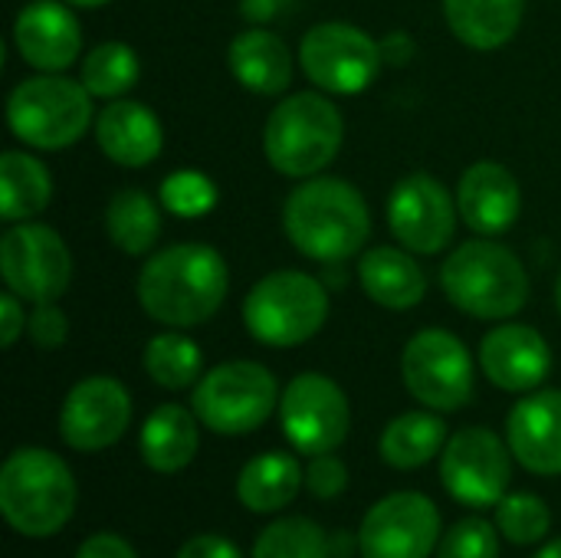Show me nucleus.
<instances>
[{
	"instance_id": "20",
	"label": "nucleus",
	"mask_w": 561,
	"mask_h": 558,
	"mask_svg": "<svg viewBox=\"0 0 561 558\" xmlns=\"http://www.w3.org/2000/svg\"><path fill=\"white\" fill-rule=\"evenodd\" d=\"M460 220L480 237L506 234L523 210V191L516 174L500 161H477L457 184Z\"/></svg>"
},
{
	"instance_id": "30",
	"label": "nucleus",
	"mask_w": 561,
	"mask_h": 558,
	"mask_svg": "<svg viewBox=\"0 0 561 558\" xmlns=\"http://www.w3.org/2000/svg\"><path fill=\"white\" fill-rule=\"evenodd\" d=\"M145 372L164 391L194 388L204 375V352L181 329L161 332L145 345Z\"/></svg>"
},
{
	"instance_id": "11",
	"label": "nucleus",
	"mask_w": 561,
	"mask_h": 558,
	"mask_svg": "<svg viewBox=\"0 0 561 558\" xmlns=\"http://www.w3.org/2000/svg\"><path fill=\"white\" fill-rule=\"evenodd\" d=\"M0 276L23 303H59L72 283V253L46 224H13L0 237Z\"/></svg>"
},
{
	"instance_id": "31",
	"label": "nucleus",
	"mask_w": 561,
	"mask_h": 558,
	"mask_svg": "<svg viewBox=\"0 0 561 558\" xmlns=\"http://www.w3.org/2000/svg\"><path fill=\"white\" fill-rule=\"evenodd\" d=\"M141 76L138 53L128 43L108 39L99 43L92 53L82 56L79 66V82L92 92V99H125Z\"/></svg>"
},
{
	"instance_id": "8",
	"label": "nucleus",
	"mask_w": 561,
	"mask_h": 558,
	"mask_svg": "<svg viewBox=\"0 0 561 558\" xmlns=\"http://www.w3.org/2000/svg\"><path fill=\"white\" fill-rule=\"evenodd\" d=\"M279 395L283 391L266 365L237 358L201 375L191 395V411L207 431L220 437H240L253 434L270 421L273 411H279Z\"/></svg>"
},
{
	"instance_id": "33",
	"label": "nucleus",
	"mask_w": 561,
	"mask_h": 558,
	"mask_svg": "<svg viewBox=\"0 0 561 558\" xmlns=\"http://www.w3.org/2000/svg\"><path fill=\"white\" fill-rule=\"evenodd\" d=\"M496 529L510 546H539L552 533V510L536 493H506L496 503Z\"/></svg>"
},
{
	"instance_id": "36",
	"label": "nucleus",
	"mask_w": 561,
	"mask_h": 558,
	"mask_svg": "<svg viewBox=\"0 0 561 558\" xmlns=\"http://www.w3.org/2000/svg\"><path fill=\"white\" fill-rule=\"evenodd\" d=\"M348 487V467L335 454H319L309 457L306 464V490L316 500H335Z\"/></svg>"
},
{
	"instance_id": "34",
	"label": "nucleus",
	"mask_w": 561,
	"mask_h": 558,
	"mask_svg": "<svg viewBox=\"0 0 561 558\" xmlns=\"http://www.w3.org/2000/svg\"><path fill=\"white\" fill-rule=\"evenodd\" d=\"M158 201L174 217H204L217 204V184L201 171H174L161 181Z\"/></svg>"
},
{
	"instance_id": "29",
	"label": "nucleus",
	"mask_w": 561,
	"mask_h": 558,
	"mask_svg": "<svg viewBox=\"0 0 561 558\" xmlns=\"http://www.w3.org/2000/svg\"><path fill=\"white\" fill-rule=\"evenodd\" d=\"M161 201H154L151 194L138 187H122L105 204V234L122 253L145 257L161 237Z\"/></svg>"
},
{
	"instance_id": "2",
	"label": "nucleus",
	"mask_w": 561,
	"mask_h": 558,
	"mask_svg": "<svg viewBox=\"0 0 561 558\" xmlns=\"http://www.w3.org/2000/svg\"><path fill=\"white\" fill-rule=\"evenodd\" d=\"M283 230L306 260L339 266L365 250L371 214L352 181L316 174L289 191L283 204Z\"/></svg>"
},
{
	"instance_id": "35",
	"label": "nucleus",
	"mask_w": 561,
	"mask_h": 558,
	"mask_svg": "<svg viewBox=\"0 0 561 558\" xmlns=\"http://www.w3.org/2000/svg\"><path fill=\"white\" fill-rule=\"evenodd\" d=\"M437 558H500V529L480 516H467L447 529Z\"/></svg>"
},
{
	"instance_id": "6",
	"label": "nucleus",
	"mask_w": 561,
	"mask_h": 558,
	"mask_svg": "<svg viewBox=\"0 0 561 558\" xmlns=\"http://www.w3.org/2000/svg\"><path fill=\"white\" fill-rule=\"evenodd\" d=\"M7 125L26 148H69L89 132V125H95L92 92L79 79H66L59 72L20 79L7 95Z\"/></svg>"
},
{
	"instance_id": "28",
	"label": "nucleus",
	"mask_w": 561,
	"mask_h": 558,
	"mask_svg": "<svg viewBox=\"0 0 561 558\" xmlns=\"http://www.w3.org/2000/svg\"><path fill=\"white\" fill-rule=\"evenodd\" d=\"M53 201L49 168L26 151L0 155V220L23 224L43 214Z\"/></svg>"
},
{
	"instance_id": "43",
	"label": "nucleus",
	"mask_w": 561,
	"mask_h": 558,
	"mask_svg": "<svg viewBox=\"0 0 561 558\" xmlns=\"http://www.w3.org/2000/svg\"><path fill=\"white\" fill-rule=\"evenodd\" d=\"M69 7H79V10H95V7H105L112 0H66Z\"/></svg>"
},
{
	"instance_id": "5",
	"label": "nucleus",
	"mask_w": 561,
	"mask_h": 558,
	"mask_svg": "<svg viewBox=\"0 0 561 558\" xmlns=\"http://www.w3.org/2000/svg\"><path fill=\"white\" fill-rule=\"evenodd\" d=\"M345 141V118L322 92L286 95L263 125V155L286 178H316Z\"/></svg>"
},
{
	"instance_id": "21",
	"label": "nucleus",
	"mask_w": 561,
	"mask_h": 558,
	"mask_svg": "<svg viewBox=\"0 0 561 558\" xmlns=\"http://www.w3.org/2000/svg\"><path fill=\"white\" fill-rule=\"evenodd\" d=\"M95 145L118 168H145L164 148L161 118L135 99H112L95 115Z\"/></svg>"
},
{
	"instance_id": "37",
	"label": "nucleus",
	"mask_w": 561,
	"mask_h": 558,
	"mask_svg": "<svg viewBox=\"0 0 561 558\" xmlns=\"http://www.w3.org/2000/svg\"><path fill=\"white\" fill-rule=\"evenodd\" d=\"M26 332H30L36 349H46V352L49 349H62L66 339H69V319H66V312L56 303H39L30 312Z\"/></svg>"
},
{
	"instance_id": "13",
	"label": "nucleus",
	"mask_w": 561,
	"mask_h": 558,
	"mask_svg": "<svg viewBox=\"0 0 561 558\" xmlns=\"http://www.w3.org/2000/svg\"><path fill=\"white\" fill-rule=\"evenodd\" d=\"M513 451L490 428H463L450 434L440 454V483L463 506H496L513 483Z\"/></svg>"
},
{
	"instance_id": "42",
	"label": "nucleus",
	"mask_w": 561,
	"mask_h": 558,
	"mask_svg": "<svg viewBox=\"0 0 561 558\" xmlns=\"http://www.w3.org/2000/svg\"><path fill=\"white\" fill-rule=\"evenodd\" d=\"M533 558H561V539H552V543H546L539 553Z\"/></svg>"
},
{
	"instance_id": "16",
	"label": "nucleus",
	"mask_w": 561,
	"mask_h": 558,
	"mask_svg": "<svg viewBox=\"0 0 561 558\" xmlns=\"http://www.w3.org/2000/svg\"><path fill=\"white\" fill-rule=\"evenodd\" d=\"M131 424V395L112 375L76 382L59 408V437L79 454L115 447Z\"/></svg>"
},
{
	"instance_id": "25",
	"label": "nucleus",
	"mask_w": 561,
	"mask_h": 558,
	"mask_svg": "<svg viewBox=\"0 0 561 558\" xmlns=\"http://www.w3.org/2000/svg\"><path fill=\"white\" fill-rule=\"evenodd\" d=\"M299 490H306V470L293 454L283 451H270L247 460L237 477V500L250 513L263 516L283 513L299 497Z\"/></svg>"
},
{
	"instance_id": "18",
	"label": "nucleus",
	"mask_w": 561,
	"mask_h": 558,
	"mask_svg": "<svg viewBox=\"0 0 561 558\" xmlns=\"http://www.w3.org/2000/svg\"><path fill=\"white\" fill-rule=\"evenodd\" d=\"M480 368L496 388L529 395L549 378L552 349L539 329L523 322H500L480 342Z\"/></svg>"
},
{
	"instance_id": "24",
	"label": "nucleus",
	"mask_w": 561,
	"mask_h": 558,
	"mask_svg": "<svg viewBox=\"0 0 561 558\" xmlns=\"http://www.w3.org/2000/svg\"><path fill=\"white\" fill-rule=\"evenodd\" d=\"M197 414L181 405H161L141 424L138 451L148 470L154 474H181L191 467L201 447Z\"/></svg>"
},
{
	"instance_id": "19",
	"label": "nucleus",
	"mask_w": 561,
	"mask_h": 558,
	"mask_svg": "<svg viewBox=\"0 0 561 558\" xmlns=\"http://www.w3.org/2000/svg\"><path fill=\"white\" fill-rule=\"evenodd\" d=\"M506 444L519 467L536 477L561 474V388L529 391L506 421Z\"/></svg>"
},
{
	"instance_id": "27",
	"label": "nucleus",
	"mask_w": 561,
	"mask_h": 558,
	"mask_svg": "<svg viewBox=\"0 0 561 558\" xmlns=\"http://www.w3.org/2000/svg\"><path fill=\"white\" fill-rule=\"evenodd\" d=\"M447 421L427 411H404L381 431L378 454L394 470H421L447 447Z\"/></svg>"
},
{
	"instance_id": "7",
	"label": "nucleus",
	"mask_w": 561,
	"mask_h": 558,
	"mask_svg": "<svg viewBox=\"0 0 561 558\" xmlns=\"http://www.w3.org/2000/svg\"><path fill=\"white\" fill-rule=\"evenodd\" d=\"M329 319V289L302 270H273L256 280L243 299L247 332L270 349H296L322 332Z\"/></svg>"
},
{
	"instance_id": "38",
	"label": "nucleus",
	"mask_w": 561,
	"mask_h": 558,
	"mask_svg": "<svg viewBox=\"0 0 561 558\" xmlns=\"http://www.w3.org/2000/svg\"><path fill=\"white\" fill-rule=\"evenodd\" d=\"M26 322H30V316L23 309V299L10 289L0 293V342H3V349L16 345V339L26 332Z\"/></svg>"
},
{
	"instance_id": "41",
	"label": "nucleus",
	"mask_w": 561,
	"mask_h": 558,
	"mask_svg": "<svg viewBox=\"0 0 561 558\" xmlns=\"http://www.w3.org/2000/svg\"><path fill=\"white\" fill-rule=\"evenodd\" d=\"M381 53H385V62L404 66L414 56V39L408 33H391L388 39H381Z\"/></svg>"
},
{
	"instance_id": "1",
	"label": "nucleus",
	"mask_w": 561,
	"mask_h": 558,
	"mask_svg": "<svg viewBox=\"0 0 561 558\" xmlns=\"http://www.w3.org/2000/svg\"><path fill=\"white\" fill-rule=\"evenodd\" d=\"M135 289L148 319L168 329H194L220 312L230 270L207 243H174L145 260Z\"/></svg>"
},
{
	"instance_id": "14",
	"label": "nucleus",
	"mask_w": 561,
	"mask_h": 558,
	"mask_svg": "<svg viewBox=\"0 0 561 558\" xmlns=\"http://www.w3.org/2000/svg\"><path fill=\"white\" fill-rule=\"evenodd\" d=\"M355 536L362 558H431L444 539L440 510L424 493H391L365 513Z\"/></svg>"
},
{
	"instance_id": "32",
	"label": "nucleus",
	"mask_w": 561,
	"mask_h": 558,
	"mask_svg": "<svg viewBox=\"0 0 561 558\" xmlns=\"http://www.w3.org/2000/svg\"><path fill=\"white\" fill-rule=\"evenodd\" d=\"M250 558H335V553L332 536L319 523L306 516H286L256 536Z\"/></svg>"
},
{
	"instance_id": "17",
	"label": "nucleus",
	"mask_w": 561,
	"mask_h": 558,
	"mask_svg": "<svg viewBox=\"0 0 561 558\" xmlns=\"http://www.w3.org/2000/svg\"><path fill=\"white\" fill-rule=\"evenodd\" d=\"M20 59L39 72H62L82 53V26L66 0H30L13 20Z\"/></svg>"
},
{
	"instance_id": "3",
	"label": "nucleus",
	"mask_w": 561,
	"mask_h": 558,
	"mask_svg": "<svg viewBox=\"0 0 561 558\" xmlns=\"http://www.w3.org/2000/svg\"><path fill=\"white\" fill-rule=\"evenodd\" d=\"M79 487L66 460L46 447H16L0 467V513L26 539L56 536L76 513Z\"/></svg>"
},
{
	"instance_id": "23",
	"label": "nucleus",
	"mask_w": 561,
	"mask_h": 558,
	"mask_svg": "<svg viewBox=\"0 0 561 558\" xmlns=\"http://www.w3.org/2000/svg\"><path fill=\"white\" fill-rule=\"evenodd\" d=\"M233 79L256 95H283L293 82V53L273 30H243L227 46Z\"/></svg>"
},
{
	"instance_id": "39",
	"label": "nucleus",
	"mask_w": 561,
	"mask_h": 558,
	"mask_svg": "<svg viewBox=\"0 0 561 558\" xmlns=\"http://www.w3.org/2000/svg\"><path fill=\"white\" fill-rule=\"evenodd\" d=\"M174 558H243V553L227 536L201 533V536H191Z\"/></svg>"
},
{
	"instance_id": "26",
	"label": "nucleus",
	"mask_w": 561,
	"mask_h": 558,
	"mask_svg": "<svg viewBox=\"0 0 561 558\" xmlns=\"http://www.w3.org/2000/svg\"><path fill=\"white\" fill-rule=\"evenodd\" d=\"M526 13V0H444L447 26L470 49H500L506 46Z\"/></svg>"
},
{
	"instance_id": "40",
	"label": "nucleus",
	"mask_w": 561,
	"mask_h": 558,
	"mask_svg": "<svg viewBox=\"0 0 561 558\" xmlns=\"http://www.w3.org/2000/svg\"><path fill=\"white\" fill-rule=\"evenodd\" d=\"M76 558H138V553L118 533H95L76 549Z\"/></svg>"
},
{
	"instance_id": "4",
	"label": "nucleus",
	"mask_w": 561,
	"mask_h": 558,
	"mask_svg": "<svg viewBox=\"0 0 561 558\" xmlns=\"http://www.w3.org/2000/svg\"><path fill=\"white\" fill-rule=\"evenodd\" d=\"M444 296L483 322L513 319L529 303V273L523 260L496 240H467L440 266Z\"/></svg>"
},
{
	"instance_id": "12",
	"label": "nucleus",
	"mask_w": 561,
	"mask_h": 558,
	"mask_svg": "<svg viewBox=\"0 0 561 558\" xmlns=\"http://www.w3.org/2000/svg\"><path fill=\"white\" fill-rule=\"evenodd\" d=\"M279 428L306 457L335 454L352 428L348 395L329 375L302 372L279 395Z\"/></svg>"
},
{
	"instance_id": "22",
	"label": "nucleus",
	"mask_w": 561,
	"mask_h": 558,
	"mask_svg": "<svg viewBox=\"0 0 561 558\" xmlns=\"http://www.w3.org/2000/svg\"><path fill=\"white\" fill-rule=\"evenodd\" d=\"M358 283L365 296L385 309L404 312L427 296V276L411 250L398 247H368L358 257Z\"/></svg>"
},
{
	"instance_id": "15",
	"label": "nucleus",
	"mask_w": 561,
	"mask_h": 558,
	"mask_svg": "<svg viewBox=\"0 0 561 558\" xmlns=\"http://www.w3.org/2000/svg\"><path fill=\"white\" fill-rule=\"evenodd\" d=\"M457 201L434 174H408L388 194V227L394 240L421 257L447 250L457 230Z\"/></svg>"
},
{
	"instance_id": "10",
	"label": "nucleus",
	"mask_w": 561,
	"mask_h": 558,
	"mask_svg": "<svg viewBox=\"0 0 561 558\" xmlns=\"http://www.w3.org/2000/svg\"><path fill=\"white\" fill-rule=\"evenodd\" d=\"M299 62L319 92L358 95L365 92L385 62L381 43L355 23L329 20L312 26L299 43Z\"/></svg>"
},
{
	"instance_id": "44",
	"label": "nucleus",
	"mask_w": 561,
	"mask_h": 558,
	"mask_svg": "<svg viewBox=\"0 0 561 558\" xmlns=\"http://www.w3.org/2000/svg\"><path fill=\"white\" fill-rule=\"evenodd\" d=\"M556 299H559V312H561V273H559V286H556Z\"/></svg>"
},
{
	"instance_id": "9",
	"label": "nucleus",
	"mask_w": 561,
	"mask_h": 558,
	"mask_svg": "<svg viewBox=\"0 0 561 558\" xmlns=\"http://www.w3.org/2000/svg\"><path fill=\"white\" fill-rule=\"evenodd\" d=\"M401 378L414 401L437 414H454L473 401L477 375L470 349L447 329H421L401 355Z\"/></svg>"
}]
</instances>
